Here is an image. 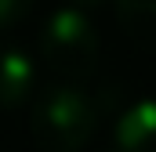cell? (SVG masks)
<instances>
[{"mask_svg":"<svg viewBox=\"0 0 156 152\" xmlns=\"http://www.w3.org/2000/svg\"><path fill=\"white\" fill-rule=\"evenodd\" d=\"M29 138L44 152H80L98 130L102 102L83 83L55 80L29 98Z\"/></svg>","mask_w":156,"mask_h":152,"instance_id":"6da1fadb","label":"cell"},{"mask_svg":"<svg viewBox=\"0 0 156 152\" xmlns=\"http://www.w3.org/2000/svg\"><path fill=\"white\" fill-rule=\"evenodd\" d=\"M33 4H37V0H0V29L18 26V22L33 11Z\"/></svg>","mask_w":156,"mask_h":152,"instance_id":"8992f818","label":"cell"},{"mask_svg":"<svg viewBox=\"0 0 156 152\" xmlns=\"http://www.w3.org/2000/svg\"><path fill=\"white\" fill-rule=\"evenodd\" d=\"M66 4H69V7H80L83 15H91V11H98V7H105L109 0H66Z\"/></svg>","mask_w":156,"mask_h":152,"instance_id":"52a82bcc","label":"cell"},{"mask_svg":"<svg viewBox=\"0 0 156 152\" xmlns=\"http://www.w3.org/2000/svg\"><path fill=\"white\" fill-rule=\"evenodd\" d=\"M113 7L127 40L156 54V0H113Z\"/></svg>","mask_w":156,"mask_h":152,"instance_id":"5b68a950","label":"cell"},{"mask_svg":"<svg viewBox=\"0 0 156 152\" xmlns=\"http://www.w3.org/2000/svg\"><path fill=\"white\" fill-rule=\"evenodd\" d=\"M40 62L55 80H69V83H83L87 76L98 69V54L102 43L94 33L91 15H83L80 7H55L44 18V29L37 40Z\"/></svg>","mask_w":156,"mask_h":152,"instance_id":"7a4b0ae2","label":"cell"},{"mask_svg":"<svg viewBox=\"0 0 156 152\" xmlns=\"http://www.w3.org/2000/svg\"><path fill=\"white\" fill-rule=\"evenodd\" d=\"M113 152H156V98H142L120 112Z\"/></svg>","mask_w":156,"mask_h":152,"instance_id":"277c9868","label":"cell"},{"mask_svg":"<svg viewBox=\"0 0 156 152\" xmlns=\"http://www.w3.org/2000/svg\"><path fill=\"white\" fill-rule=\"evenodd\" d=\"M37 83H40L37 62H33L22 47L0 40V109L26 105V102L37 94Z\"/></svg>","mask_w":156,"mask_h":152,"instance_id":"3957f363","label":"cell"}]
</instances>
